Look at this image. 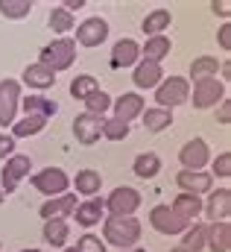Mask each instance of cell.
<instances>
[{"label":"cell","mask_w":231,"mask_h":252,"mask_svg":"<svg viewBox=\"0 0 231 252\" xmlns=\"http://www.w3.org/2000/svg\"><path fill=\"white\" fill-rule=\"evenodd\" d=\"M103 238L117 250H132L141 241V223L135 217H106L103 223Z\"/></svg>","instance_id":"6da1fadb"},{"label":"cell","mask_w":231,"mask_h":252,"mask_svg":"<svg viewBox=\"0 0 231 252\" xmlns=\"http://www.w3.org/2000/svg\"><path fill=\"white\" fill-rule=\"evenodd\" d=\"M190 100V82L181 79V76H164L161 85L155 88V103L158 109H173V106H181Z\"/></svg>","instance_id":"7a4b0ae2"},{"label":"cell","mask_w":231,"mask_h":252,"mask_svg":"<svg viewBox=\"0 0 231 252\" xmlns=\"http://www.w3.org/2000/svg\"><path fill=\"white\" fill-rule=\"evenodd\" d=\"M73 59H76V41H73V38H56L53 44H47V47L41 50V64L50 67L53 73L67 70V67L73 64Z\"/></svg>","instance_id":"3957f363"},{"label":"cell","mask_w":231,"mask_h":252,"mask_svg":"<svg viewBox=\"0 0 231 252\" xmlns=\"http://www.w3.org/2000/svg\"><path fill=\"white\" fill-rule=\"evenodd\" d=\"M223 97H226V82L223 79L208 76V79L193 82V106L196 109H211V106L223 103Z\"/></svg>","instance_id":"277c9868"},{"label":"cell","mask_w":231,"mask_h":252,"mask_svg":"<svg viewBox=\"0 0 231 252\" xmlns=\"http://www.w3.org/2000/svg\"><path fill=\"white\" fill-rule=\"evenodd\" d=\"M32 185H35V190H41L44 196H61L64 190L70 188V176L61 170V167H44L41 173H35L32 176Z\"/></svg>","instance_id":"5b68a950"},{"label":"cell","mask_w":231,"mask_h":252,"mask_svg":"<svg viewBox=\"0 0 231 252\" xmlns=\"http://www.w3.org/2000/svg\"><path fill=\"white\" fill-rule=\"evenodd\" d=\"M109 211H112V217H132L135 211H138V205H141V193L135 188H115L112 190V196L103 202Z\"/></svg>","instance_id":"8992f818"},{"label":"cell","mask_w":231,"mask_h":252,"mask_svg":"<svg viewBox=\"0 0 231 252\" xmlns=\"http://www.w3.org/2000/svg\"><path fill=\"white\" fill-rule=\"evenodd\" d=\"M29 167H32L29 156H21V153L9 156V158H6V167H3V176H0L3 193H12V190L18 188V182H21L24 176H29Z\"/></svg>","instance_id":"52a82bcc"},{"label":"cell","mask_w":231,"mask_h":252,"mask_svg":"<svg viewBox=\"0 0 231 252\" xmlns=\"http://www.w3.org/2000/svg\"><path fill=\"white\" fill-rule=\"evenodd\" d=\"M21 106V88L15 79H3L0 82V126L15 124V112Z\"/></svg>","instance_id":"ba28073f"},{"label":"cell","mask_w":231,"mask_h":252,"mask_svg":"<svg viewBox=\"0 0 231 252\" xmlns=\"http://www.w3.org/2000/svg\"><path fill=\"white\" fill-rule=\"evenodd\" d=\"M149 223H152V229L161 232V235H178V232L187 229V223L175 214L170 205H155V208L149 211Z\"/></svg>","instance_id":"9c48e42d"},{"label":"cell","mask_w":231,"mask_h":252,"mask_svg":"<svg viewBox=\"0 0 231 252\" xmlns=\"http://www.w3.org/2000/svg\"><path fill=\"white\" fill-rule=\"evenodd\" d=\"M109 38V24L106 18H88L76 27V41L82 47H100Z\"/></svg>","instance_id":"30bf717a"},{"label":"cell","mask_w":231,"mask_h":252,"mask_svg":"<svg viewBox=\"0 0 231 252\" xmlns=\"http://www.w3.org/2000/svg\"><path fill=\"white\" fill-rule=\"evenodd\" d=\"M73 135H76V141H79V144H85V147L97 144V141H100V135H103V118L88 115V112L76 115V121H73Z\"/></svg>","instance_id":"8fae6325"},{"label":"cell","mask_w":231,"mask_h":252,"mask_svg":"<svg viewBox=\"0 0 231 252\" xmlns=\"http://www.w3.org/2000/svg\"><path fill=\"white\" fill-rule=\"evenodd\" d=\"M178 158H181L184 170H202V167L211 161V150H208V144H205L202 138H193V141H187V144L181 147Z\"/></svg>","instance_id":"7c38bea8"},{"label":"cell","mask_w":231,"mask_h":252,"mask_svg":"<svg viewBox=\"0 0 231 252\" xmlns=\"http://www.w3.org/2000/svg\"><path fill=\"white\" fill-rule=\"evenodd\" d=\"M175 182H178L181 193L199 196V193H208V190H211L214 176H211V173H202V170H181V173L175 176Z\"/></svg>","instance_id":"4fadbf2b"},{"label":"cell","mask_w":231,"mask_h":252,"mask_svg":"<svg viewBox=\"0 0 231 252\" xmlns=\"http://www.w3.org/2000/svg\"><path fill=\"white\" fill-rule=\"evenodd\" d=\"M73 214H76V223L82 226V229H91V226H97L100 220H106V205H103V199H85V202H79L76 208H73Z\"/></svg>","instance_id":"5bb4252c"},{"label":"cell","mask_w":231,"mask_h":252,"mask_svg":"<svg viewBox=\"0 0 231 252\" xmlns=\"http://www.w3.org/2000/svg\"><path fill=\"white\" fill-rule=\"evenodd\" d=\"M141 62V44L135 38H120L112 50V67H132Z\"/></svg>","instance_id":"9a60e30c"},{"label":"cell","mask_w":231,"mask_h":252,"mask_svg":"<svg viewBox=\"0 0 231 252\" xmlns=\"http://www.w3.org/2000/svg\"><path fill=\"white\" fill-rule=\"evenodd\" d=\"M161 79H164V70H161V64L146 62V59H141V62L135 64L132 82H135L138 88H158V85H161Z\"/></svg>","instance_id":"2e32d148"},{"label":"cell","mask_w":231,"mask_h":252,"mask_svg":"<svg viewBox=\"0 0 231 252\" xmlns=\"http://www.w3.org/2000/svg\"><path fill=\"white\" fill-rule=\"evenodd\" d=\"M112 109H115V118L117 121H123V124H129L132 118H138L141 112H144V97L141 94H120L115 103H112Z\"/></svg>","instance_id":"e0dca14e"},{"label":"cell","mask_w":231,"mask_h":252,"mask_svg":"<svg viewBox=\"0 0 231 252\" xmlns=\"http://www.w3.org/2000/svg\"><path fill=\"white\" fill-rule=\"evenodd\" d=\"M73 208H76V196L61 193V196H53L41 205V217H44V223L47 220H64L67 214H73Z\"/></svg>","instance_id":"ac0fdd59"},{"label":"cell","mask_w":231,"mask_h":252,"mask_svg":"<svg viewBox=\"0 0 231 252\" xmlns=\"http://www.w3.org/2000/svg\"><path fill=\"white\" fill-rule=\"evenodd\" d=\"M205 247L211 252H229L231 250V223L223 220V223H214L208 229V238H205Z\"/></svg>","instance_id":"d6986e66"},{"label":"cell","mask_w":231,"mask_h":252,"mask_svg":"<svg viewBox=\"0 0 231 252\" xmlns=\"http://www.w3.org/2000/svg\"><path fill=\"white\" fill-rule=\"evenodd\" d=\"M24 82L29 85V88H38V91H44V88H53V82H56V73L50 70V67H44L41 62L29 64L27 70H24Z\"/></svg>","instance_id":"ffe728a7"},{"label":"cell","mask_w":231,"mask_h":252,"mask_svg":"<svg viewBox=\"0 0 231 252\" xmlns=\"http://www.w3.org/2000/svg\"><path fill=\"white\" fill-rule=\"evenodd\" d=\"M229 214H231V190L220 188L217 193H211V199H208V217L214 223H223V220H229Z\"/></svg>","instance_id":"44dd1931"},{"label":"cell","mask_w":231,"mask_h":252,"mask_svg":"<svg viewBox=\"0 0 231 252\" xmlns=\"http://www.w3.org/2000/svg\"><path fill=\"white\" fill-rule=\"evenodd\" d=\"M167 56H170V38L167 35H152L141 47V59H146V62L161 64V59H167Z\"/></svg>","instance_id":"7402d4cb"},{"label":"cell","mask_w":231,"mask_h":252,"mask_svg":"<svg viewBox=\"0 0 231 252\" xmlns=\"http://www.w3.org/2000/svg\"><path fill=\"white\" fill-rule=\"evenodd\" d=\"M170 208H173L184 223H190V220H196V217H199V211H202V199H199V196H193V193H178Z\"/></svg>","instance_id":"603a6c76"},{"label":"cell","mask_w":231,"mask_h":252,"mask_svg":"<svg viewBox=\"0 0 231 252\" xmlns=\"http://www.w3.org/2000/svg\"><path fill=\"white\" fill-rule=\"evenodd\" d=\"M170 21H173L170 9H152V12L144 18L141 30H144V32H149V38H152V35H164V30L170 27Z\"/></svg>","instance_id":"cb8c5ba5"},{"label":"cell","mask_w":231,"mask_h":252,"mask_svg":"<svg viewBox=\"0 0 231 252\" xmlns=\"http://www.w3.org/2000/svg\"><path fill=\"white\" fill-rule=\"evenodd\" d=\"M132 170H135V176H141V179H155L158 170H161V158H158L155 153H141V156L132 161Z\"/></svg>","instance_id":"d4e9b609"},{"label":"cell","mask_w":231,"mask_h":252,"mask_svg":"<svg viewBox=\"0 0 231 252\" xmlns=\"http://www.w3.org/2000/svg\"><path fill=\"white\" fill-rule=\"evenodd\" d=\"M100 185H103V176L97 170H79L76 179H73V188H76V193H82V196L100 193Z\"/></svg>","instance_id":"484cf974"},{"label":"cell","mask_w":231,"mask_h":252,"mask_svg":"<svg viewBox=\"0 0 231 252\" xmlns=\"http://www.w3.org/2000/svg\"><path fill=\"white\" fill-rule=\"evenodd\" d=\"M44 126H47V118H38V115H24L18 124H12V138H29V135H38Z\"/></svg>","instance_id":"4316f807"},{"label":"cell","mask_w":231,"mask_h":252,"mask_svg":"<svg viewBox=\"0 0 231 252\" xmlns=\"http://www.w3.org/2000/svg\"><path fill=\"white\" fill-rule=\"evenodd\" d=\"M141 118H144V126L149 129V132H161V129H167V126H173V112H167V109H146V112H141Z\"/></svg>","instance_id":"83f0119b"},{"label":"cell","mask_w":231,"mask_h":252,"mask_svg":"<svg viewBox=\"0 0 231 252\" xmlns=\"http://www.w3.org/2000/svg\"><path fill=\"white\" fill-rule=\"evenodd\" d=\"M21 106H24L27 115H38V118H50V115H56V103L47 100V97H41V94H29Z\"/></svg>","instance_id":"f1b7e54d"},{"label":"cell","mask_w":231,"mask_h":252,"mask_svg":"<svg viewBox=\"0 0 231 252\" xmlns=\"http://www.w3.org/2000/svg\"><path fill=\"white\" fill-rule=\"evenodd\" d=\"M67 235H70V226L64 220H47L44 223V241L50 247H64L67 244Z\"/></svg>","instance_id":"f546056e"},{"label":"cell","mask_w":231,"mask_h":252,"mask_svg":"<svg viewBox=\"0 0 231 252\" xmlns=\"http://www.w3.org/2000/svg\"><path fill=\"white\" fill-rule=\"evenodd\" d=\"M94 91H100V82H97L91 73H82V76H76V79L70 82V94H73L76 100H82V103H85Z\"/></svg>","instance_id":"4dcf8cb0"},{"label":"cell","mask_w":231,"mask_h":252,"mask_svg":"<svg viewBox=\"0 0 231 252\" xmlns=\"http://www.w3.org/2000/svg\"><path fill=\"white\" fill-rule=\"evenodd\" d=\"M217 70H220V62H217L214 56H199V59H193V62H190V76H193V79L217 76Z\"/></svg>","instance_id":"1f68e13d"},{"label":"cell","mask_w":231,"mask_h":252,"mask_svg":"<svg viewBox=\"0 0 231 252\" xmlns=\"http://www.w3.org/2000/svg\"><path fill=\"white\" fill-rule=\"evenodd\" d=\"M109 109H112V97H109L103 88H100V91H94V94L85 100V112H88V115H97V118H103Z\"/></svg>","instance_id":"d6a6232c"},{"label":"cell","mask_w":231,"mask_h":252,"mask_svg":"<svg viewBox=\"0 0 231 252\" xmlns=\"http://www.w3.org/2000/svg\"><path fill=\"white\" fill-rule=\"evenodd\" d=\"M32 12V0H0V15L6 18H27Z\"/></svg>","instance_id":"836d02e7"},{"label":"cell","mask_w":231,"mask_h":252,"mask_svg":"<svg viewBox=\"0 0 231 252\" xmlns=\"http://www.w3.org/2000/svg\"><path fill=\"white\" fill-rule=\"evenodd\" d=\"M205 238H208V226H202V223H196L187 235H184V241H181V247L187 252H199L205 247Z\"/></svg>","instance_id":"e575fe53"},{"label":"cell","mask_w":231,"mask_h":252,"mask_svg":"<svg viewBox=\"0 0 231 252\" xmlns=\"http://www.w3.org/2000/svg\"><path fill=\"white\" fill-rule=\"evenodd\" d=\"M50 30H53V32H70V30H73V15H70L67 9H61V6L53 9V12H50Z\"/></svg>","instance_id":"d590c367"},{"label":"cell","mask_w":231,"mask_h":252,"mask_svg":"<svg viewBox=\"0 0 231 252\" xmlns=\"http://www.w3.org/2000/svg\"><path fill=\"white\" fill-rule=\"evenodd\" d=\"M103 135H106L109 141H123V138L129 135V124H123V121H117V118H109V121H103Z\"/></svg>","instance_id":"8d00e7d4"},{"label":"cell","mask_w":231,"mask_h":252,"mask_svg":"<svg viewBox=\"0 0 231 252\" xmlns=\"http://www.w3.org/2000/svg\"><path fill=\"white\" fill-rule=\"evenodd\" d=\"M76 252H106V244L97 238V235H82L79 241H76Z\"/></svg>","instance_id":"74e56055"},{"label":"cell","mask_w":231,"mask_h":252,"mask_svg":"<svg viewBox=\"0 0 231 252\" xmlns=\"http://www.w3.org/2000/svg\"><path fill=\"white\" fill-rule=\"evenodd\" d=\"M214 173L223 176V179H229L231 176V153H220V156H217V161H214Z\"/></svg>","instance_id":"f35d334b"},{"label":"cell","mask_w":231,"mask_h":252,"mask_svg":"<svg viewBox=\"0 0 231 252\" xmlns=\"http://www.w3.org/2000/svg\"><path fill=\"white\" fill-rule=\"evenodd\" d=\"M15 156V138L12 135H0V158Z\"/></svg>","instance_id":"ab89813d"},{"label":"cell","mask_w":231,"mask_h":252,"mask_svg":"<svg viewBox=\"0 0 231 252\" xmlns=\"http://www.w3.org/2000/svg\"><path fill=\"white\" fill-rule=\"evenodd\" d=\"M220 47L223 50H231V24H223L220 27Z\"/></svg>","instance_id":"60d3db41"},{"label":"cell","mask_w":231,"mask_h":252,"mask_svg":"<svg viewBox=\"0 0 231 252\" xmlns=\"http://www.w3.org/2000/svg\"><path fill=\"white\" fill-rule=\"evenodd\" d=\"M217 118H220V124H223V126L231 124V103H220V112H217Z\"/></svg>","instance_id":"b9f144b4"},{"label":"cell","mask_w":231,"mask_h":252,"mask_svg":"<svg viewBox=\"0 0 231 252\" xmlns=\"http://www.w3.org/2000/svg\"><path fill=\"white\" fill-rule=\"evenodd\" d=\"M211 9H214L217 15H223V18H229V15H231V3H229V0H220V3L214 0V3H211Z\"/></svg>","instance_id":"7bdbcfd3"},{"label":"cell","mask_w":231,"mask_h":252,"mask_svg":"<svg viewBox=\"0 0 231 252\" xmlns=\"http://www.w3.org/2000/svg\"><path fill=\"white\" fill-rule=\"evenodd\" d=\"M79 6H82V0H67L61 9H67V12H70V9H79Z\"/></svg>","instance_id":"ee69618b"},{"label":"cell","mask_w":231,"mask_h":252,"mask_svg":"<svg viewBox=\"0 0 231 252\" xmlns=\"http://www.w3.org/2000/svg\"><path fill=\"white\" fill-rule=\"evenodd\" d=\"M170 252H187V250H184V247H173Z\"/></svg>","instance_id":"f6af8a7d"},{"label":"cell","mask_w":231,"mask_h":252,"mask_svg":"<svg viewBox=\"0 0 231 252\" xmlns=\"http://www.w3.org/2000/svg\"><path fill=\"white\" fill-rule=\"evenodd\" d=\"M123 252H146V250H138V247H132V250H123Z\"/></svg>","instance_id":"bcb514c9"},{"label":"cell","mask_w":231,"mask_h":252,"mask_svg":"<svg viewBox=\"0 0 231 252\" xmlns=\"http://www.w3.org/2000/svg\"><path fill=\"white\" fill-rule=\"evenodd\" d=\"M3 199H6V193H3V188H0V202H3Z\"/></svg>","instance_id":"7dc6e473"},{"label":"cell","mask_w":231,"mask_h":252,"mask_svg":"<svg viewBox=\"0 0 231 252\" xmlns=\"http://www.w3.org/2000/svg\"><path fill=\"white\" fill-rule=\"evenodd\" d=\"M24 252H41V250H24Z\"/></svg>","instance_id":"c3c4849f"},{"label":"cell","mask_w":231,"mask_h":252,"mask_svg":"<svg viewBox=\"0 0 231 252\" xmlns=\"http://www.w3.org/2000/svg\"><path fill=\"white\" fill-rule=\"evenodd\" d=\"M61 252H76V250H61Z\"/></svg>","instance_id":"681fc988"}]
</instances>
